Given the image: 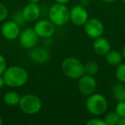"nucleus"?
I'll list each match as a JSON object with an SVG mask.
<instances>
[{"instance_id": "obj_1", "label": "nucleus", "mask_w": 125, "mask_h": 125, "mask_svg": "<svg viewBox=\"0 0 125 125\" xmlns=\"http://www.w3.org/2000/svg\"><path fill=\"white\" fill-rule=\"evenodd\" d=\"M5 86L11 88L21 87L26 85L28 82L29 75L24 68L17 65L10 66L3 74Z\"/></svg>"}, {"instance_id": "obj_2", "label": "nucleus", "mask_w": 125, "mask_h": 125, "mask_svg": "<svg viewBox=\"0 0 125 125\" xmlns=\"http://www.w3.org/2000/svg\"><path fill=\"white\" fill-rule=\"evenodd\" d=\"M62 73L73 80H78L85 74L84 63L74 57H68L63 59L61 64Z\"/></svg>"}, {"instance_id": "obj_3", "label": "nucleus", "mask_w": 125, "mask_h": 125, "mask_svg": "<svg viewBox=\"0 0 125 125\" xmlns=\"http://www.w3.org/2000/svg\"><path fill=\"white\" fill-rule=\"evenodd\" d=\"M86 108L91 115L99 116L104 115L108 109V100L101 94L94 93L87 96L86 100Z\"/></svg>"}, {"instance_id": "obj_4", "label": "nucleus", "mask_w": 125, "mask_h": 125, "mask_svg": "<svg viewBox=\"0 0 125 125\" xmlns=\"http://www.w3.org/2000/svg\"><path fill=\"white\" fill-rule=\"evenodd\" d=\"M48 16L56 27L64 26L70 21V9L66 4L55 3L49 9Z\"/></svg>"}, {"instance_id": "obj_5", "label": "nucleus", "mask_w": 125, "mask_h": 125, "mask_svg": "<svg viewBox=\"0 0 125 125\" xmlns=\"http://www.w3.org/2000/svg\"><path fill=\"white\" fill-rule=\"evenodd\" d=\"M18 106L27 115H35L42 108V101L39 96L33 94H27L21 96Z\"/></svg>"}, {"instance_id": "obj_6", "label": "nucleus", "mask_w": 125, "mask_h": 125, "mask_svg": "<svg viewBox=\"0 0 125 125\" xmlns=\"http://www.w3.org/2000/svg\"><path fill=\"white\" fill-rule=\"evenodd\" d=\"M33 29L39 38L47 40L54 35L56 32V26L49 19H42L35 22Z\"/></svg>"}, {"instance_id": "obj_7", "label": "nucleus", "mask_w": 125, "mask_h": 125, "mask_svg": "<svg viewBox=\"0 0 125 125\" xmlns=\"http://www.w3.org/2000/svg\"><path fill=\"white\" fill-rule=\"evenodd\" d=\"M97 89V81L94 75L84 74L78 79V90L82 95L89 96L95 93Z\"/></svg>"}, {"instance_id": "obj_8", "label": "nucleus", "mask_w": 125, "mask_h": 125, "mask_svg": "<svg viewBox=\"0 0 125 125\" xmlns=\"http://www.w3.org/2000/svg\"><path fill=\"white\" fill-rule=\"evenodd\" d=\"M86 34L92 39H97L104 34V27L103 22L97 18H90L83 25Z\"/></svg>"}, {"instance_id": "obj_9", "label": "nucleus", "mask_w": 125, "mask_h": 125, "mask_svg": "<svg viewBox=\"0 0 125 125\" xmlns=\"http://www.w3.org/2000/svg\"><path fill=\"white\" fill-rule=\"evenodd\" d=\"M88 19V12L84 6L77 4L70 10V21L75 26H83Z\"/></svg>"}, {"instance_id": "obj_10", "label": "nucleus", "mask_w": 125, "mask_h": 125, "mask_svg": "<svg viewBox=\"0 0 125 125\" xmlns=\"http://www.w3.org/2000/svg\"><path fill=\"white\" fill-rule=\"evenodd\" d=\"M18 39H19V43L21 47H23L24 49L31 50L32 48L36 46L39 36L35 33L33 28H27L21 32Z\"/></svg>"}, {"instance_id": "obj_11", "label": "nucleus", "mask_w": 125, "mask_h": 125, "mask_svg": "<svg viewBox=\"0 0 125 125\" xmlns=\"http://www.w3.org/2000/svg\"><path fill=\"white\" fill-rule=\"evenodd\" d=\"M1 33L3 37L8 40H14L18 39L21 33L20 25L13 20L4 21L1 27Z\"/></svg>"}, {"instance_id": "obj_12", "label": "nucleus", "mask_w": 125, "mask_h": 125, "mask_svg": "<svg viewBox=\"0 0 125 125\" xmlns=\"http://www.w3.org/2000/svg\"><path fill=\"white\" fill-rule=\"evenodd\" d=\"M22 16L26 21H35L39 19L41 14V10L37 3H29L28 2L26 5L23 7Z\"/></svg>"}, {"instance_id": "obj_13", "label": "nucleus", "mask_w": 125, "mask_h": 125, "mask_svg": "<svg viewBox=\"0 0 125 125\" xmlns=\"http://www.w3.org/2000/svg\"><path fill=\"white\" fill-rule=\"evenodd\" d=\"M50 52L45 47H33L29 52V58L35 63L43 64L50 59Z\"/></svg>"}, {"instance_id": "obj_14", "label": "nucleus", "mask_w": 125, "mask_h": 125, "mask_svg": "<svg viewBox=\"0 0 125 125\" xmlns=\"http://www.w3.org/2000/svg\"><path fill=\"white\" fill-rule=\"evenodd\" d=\"M93 49L98 55L105 56L111 50V43L107 39L103 38L102 36L99 37L97 39H94V41L93 43Z\"/></svg>"}, {"instance_id": "obj_15", "label": "nucleus", "mask_w": 125, "mask_h": 125, "mask_svg": "<svg viewBox=\"0 0 125 125\" xmlns=\"http://www.w3.org/2000/svg\"><path fill=\"white\" fill-rule=\"evenodd\" d=\"M111 95L116 102L125 100V84L119 82L115 83L111 87Z\"/></svg>"}, {"instance_id": "obj_16", "label": "nucleus", "mask_w": 125, "mask_h": 125, "mask_svg": "<svg viewBox=\"0 0 125 125\" xmlns=\"http://www.w3.org/2000/svg\"><path fill=\"white\" fill-rule=\"evenodd\" d=\"M123 55L121 52L117 51H112L111 50L107 54L105 55V61L108 64L111 66L116 67L122 62L123 60Z\"/></svg>"}, {"instance_id": "obj_17", "label": "nucleus", "mask_w": 125, "mask_h": 125, "mask_svg": "<svg viewBox=\"0 0 125 125\" xmlns=\"http://www.w3.org/2000/svg\"><path fill=\"white\" fill-rule=\"evenodd\" d=\"M20 99H21V96L14 91H10V92L5 93L4 98H3L4 104L8 106H11V107L18 105L20 102Z\"/></svg>"}, {"instance_id": "obj_18", "label": "nucleus", "mask_w": 125, "mask_h": 125, "mask_svg": "<svg viewBox=\"0 0 125 125\" xmlns=\"http://www.w3.org/2000/svg\"><path fill=\"white\" fill-rule=\"evenodd\" d=\"M99 65L95 61H88L84 63V70L85 74L90 75H95L99 72Z\"/></svg>"}, {"instance_id": "obj_19", "label": "nucleus", "mask_w": 125, "mask_h": 125, "mask_svg": "<svg viewBox=\"0 0 125 125\" xmlns=\"http://www.w3.org/2000/svg\"><path fill=\"white\" fill-rule=\"evenodd\" d=\"M106 125H118L120 116L116 113V111H110L104 116V118Z\"/></svg>"}, {"instance_id": "obj_20", "label": "nucleus", "mask_w": 125, "mask_h": 125, "mask_svg": "<svg viewBox=\"0 0 125 125\" xmlns=\"http://www.w3.org/2000/svg\"><path fill=\"white\" fill-rule=\"evenodd\" d=\"M115 76H116L117 82L125 84V62L120 63L116 66V71H115Z\"/></svg>"}, {"instance_id": "obj_21", "label": "nucleus", "mask_w": 125, "mask_h": 125, "mask_svg": "<svg viewBox=\"0 0 125 125\" xmlns=\"http://www.w3.org/2000/svg\"><path fill=\"white\" fill-rule=\"evenodd\" d=\"M115 111L116 113L121 117H124L125 116V100L123 101H118L116 103V106H115Z\"/></svg>"}, {"instance_id": "obj_22", "label": "nucleus", "mask_w": 125, "mask_h": 125, "mask_svg": "<svg viewBox=\"0 0 125 125\" xmlns=\"http://www.w3.org/2000/svg\"><path fill=\"white\" fill-rule=\"evenodd\" d=\"M8 16H9L8 8L6 7L4 4L0 3V22L5 21V20L7 19Z\"/></svg>"}, {"instance_id": "obj_23", "label": "nucleus", "mask_w": 125, "mask_h": 125, "mask_svg": "<svg viewBox=\"0 0 125 125\" xmlns=\"http://www.w3.org/2000/svg\"><path fill=\"white\" fill-rule=\"evenodd\" d=\"M7 68H8V65L5 57L0 53V75H3Z\"/></svg>"}, {"instance_id": "obj_24", "label": "nucleus", "mask_w": 125, "mask_h": 125, "mask_svg": "<svg viewBox=\"0 0 125 125\" xmlns=\"http://www.w3.org/2000/svg\"><path fill=\"white\" fill-rule=\"evenodd\" d=\"M87 125H106V123L101 118H92L87 122Z\"/></svg>"}, {"instance_id": "obj_25", "label": "nucleus", "mask_w": 125, "mask_h": 125, "mask_svg": "<svg viewBox=\"0 0 125 125\" xmlns=\"http://www.w3.org/2000/svg\"><path fill=\"white\" fill-rule=\"evenodd\" d=\"M13 21H15L16 23H18L19 25H23L25 23V19L22 16V13L21 12H16V14L14 15V19Z\"/></svg>"}, {"instance_id": "obj_26", "label": "nucleus", "mask_w": 125, "mask_h": 125, "mask_svg": "<svg viewBox=\"0 0 125 125\" xmlns=\"http://www.w3.org/2000/svg\"><path fill=\"white\" fill-rule=\"evenodd\" d=\"M89 4H90V0H80V4L84 7L87 6Z\"/></svg>"}, {"instance_id": "obj_27", "label": "nucleus", "mask_w": 125, "mask_h": 125, "mask_svg": "<svg viewBox=\"0 0 125 125\" xmlns=\"http://www.w3.org/2000/svg\"><path fill=\"white\" fill-rule=\"evenodd\" d=\"M4 86H5V82H4V77H3V75H0V89L3 88Z\"/></svg>"}, {"instance_id": "obj_28", "label": "nucleus", "mask_w": 125, "mask_h": 125, "mask_svg": "<svg viewBox=\"0 0 125 125\" xmlns=\"http://www.w3.org/2000/svg\"><path fill=\"white\" fill-rule=\"evenodd\" d=\"M70 0H55V2L57 4H67Z\"/></svg>"}, {"instance_id": "obj_29", "label": "nucleus", "mask_w": 125, "mask_h": 125, "mask_svg": "<svg viewBox=\"0 0 125 125\" xmlns=\"http://www.w3.org/2000/svg\"><path fill=\"white\" fill-rule=\"evenodd\" d=\"M118 125H125V116H124V117L120 118L119 123H118Z\"/></svg>"}, {"instance_id": "obj_30", "label": "nucleus", "mask_w": 125, "mask_h": 125, "mask_svg": "<svg viewBox=\"0 0 125 125\" xmlns=\"http://www.w3.org/2000/svg\"><path fill=\"white\" fill-rule=\"evenodd\" d=\"M101 1L105 3V4H111V3H114L116 0H101Z\"/></svg>"}, {"instance_id": "obj_31", "label": "nucleus", "mask_w": 125, "mask_h": 125, "mask_svg": "<svg viewBox=\"0 0 125 125\" xmlns=\"http://www.w3.org/2000/svg\"><path fill=\"white\" fill-rule=\"evenodd\" d=\"M122 55H123V57L125 59V45H124V46L123 47V49H122Z\"/></svg>"}, {"instance_id": "obj_32", "label": "nucleus", "mask_w": 125, "mask_h": 125, "mask_svg": "<svg viewBox=\"0 0 125 125\" xmlns=\"http://www.w3.org/2000/svg\"><path fill=\"white\" fill-rule=\"evenodd\" d=\"M28 1L29 3H37V4H38V3L40 2V0H28Z\"/></svg>"}, {"instance_id": "obj_33", "label": "nucleus", "mask_w": 125, "mask_h": 125, "mask_svg": "<svg viewBox=\"0 0 125 125\" xmlns=\"http://www.w3.org/2000/svg\"><path fill=\"white\" fill-rule=\"evenodd\" d=\"M3 124V118H2V116L0 115V125Z\"/></svg>"}, {"instance_id": "obj_34", "label": "nucleus", "mask_w": 125, "mask_h": 125, "mask_svg": "<svg viewBox=\"0 0 125 125\" xmlns=\"http://www.w3.org/2000/svg\"><path fill=\"white\" fill-rule=\"evenodd\" d=\"M122 3H123V4H125V0H120Z\"/></svg>"}]
</instances>
